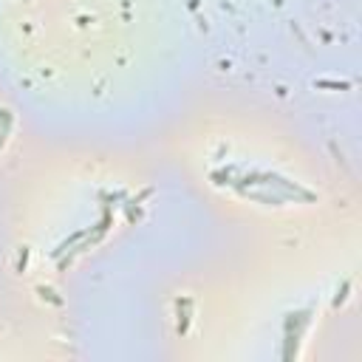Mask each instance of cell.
I'll return each mask as SVG.
<instances>
[{
	"instance_id": "6da1fadb",
	"label": "cell",
	"mask_w": 362,
	"mask_h": 362,
	"mask_svg": "<svg viewBox=\"0 0 362 362\" xmlns=\"http://www.w3.org/2000/svg\"><path fill=\"white\" fill-rule=\"evenodd\" d=\"M308 322H311V311H308V308L286 314V325H283V339H286L283 356H286V359H291V356L297 354V342H300V337H303V331H305Z\"/></svg>"
},
{
	"instance_id": "7a4b0ae2",
	"label": "cell",
	"mask_w": 362,
	"mask_h": 362,
	"mask_svg": "<svg viewBox=\"0 0 362 362\" xmlns=\"http://www.w3.org/2000/svg\"><path fill=\"white\" fill-rule=\"evenodd\" d=\"M8 127H11V113H8V110H0V147H3V141H6Z\"/></svg>"
},
{
	"instance_id": "3957f363",
	"label": "cell",
	"mask_w": 362,
	"mask_h": 362,
	"mask_svg": "<svg viewBox=\"0 0 362 362\" xmlns=\"http://www.w3.org/2000/svg\"><path fill=\"white\" fill-rule=\"evenodd\" d=\"M348 288H351V283L345 280V283H342V288H339V291H337V297H334V305H339V303H345V297H348Z\"/></svg>"
}]
</instances>
